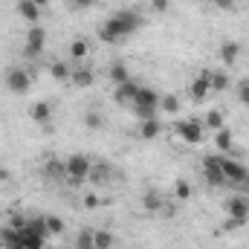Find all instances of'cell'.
<instances>
[{
	"label": "cell",
	"instance_id": "cell-8",
	"mask_svg": "<svg viewBox=\"0 0 249 249\" xmlns=\"http://www.w3.org/2000/svg\"><path fill=\"white\" fill-rule=\"evenodd\" d=\"M44 44H47V32L41 26H32L26 32V55H41L44 53Z\"/></svg>",
	"mask_w": 249,
	"mask_h": 249
},
{
	"label": "cell",
	"instance_id": "cell-32",
	"mask_svg": "<svg viewBox=\"0 0 249 249\" xmlns=\"http://www.w3.org/2000/svg\"><path fill=\"white\" fill-rule=\"evenodd\" d=\"M107 171H110L107 165H96V168L90 171V180H93V183H107V177H110Z\"/></svg>",
	"mask_w": 249,
	"mask_h": 249
},
{
	"label": "cell",
	"instance_id": "cell-17",
	"mask_svg": "<svg viewBox=\"0 0 249 249\" xmlns=\"http://www.w3.org/2000/svg\"><path fill=\"white\" fill-rule=\"evenodd\" d=\"M0 244L6 249H20V229H6V232H0Z\"/></svg>",
	"mask_w": 249,
	"mask_h": 249
},
{
	"label": "cell",
	"instance_id": "cell-7",
	"mask_svg": "<svg viewBox=\"0 0 249 249\" xmlns=\"http://www.w3.org/2000/svg\"><path fill=\"white\" fill-rule=\"evenodd\" d=\"M203 177H206L209 186H223V183H226L223 168H220V157H217V154H212V157L203 160Z\"/></svg>",
	"mask_w": 249,
	"mask_h": 249
},
{
	"label": "cell",
	"instance_id": "cell-39",
	"mask_svg": "<svg viewBox=\"0 0 249 249\" xmlns=\"http://www.w3.org/2000/svg\"><path fill=\"white\" fill-rule=\"evenodd\" d=\"M3 180H9V171H6V168H0V183H3Z\"/></svg>",
	"mask_w": 249,
	"mask_h": 249
},
{
	"label": "cell",
	"instance_id": "cell-21",
	"mask_svg": "<svg viewBox=\"0 0 249 249\" xmlns=\"http://www.w3.org/2000/svg\"><path fill=\"white\" fill-rule=\"evenodd\" d=\"M70 81H72L75 87H90V84H93V72H90V70H72Z\"/></svg>",
	"mask_w": 249,
	"mask_h": 249
},
{
	"label": "cell",
	"instance_id": "cell-28",
	"mask_svg": "<svg viewBox=\"0 0 249 249\" xmlns=\"http://www.w3.org/2000/svg\"><path fill=\"white\" fill-rule=\"evenodd\" d=\"M50 72H53V78H58V81H67V78L72 75V70H70L64 61H55L53 67H50Z\"/></svg>",
	"mask_w": 249,
	"mask_h": 249
},
{
	"label": "cell",
	"instance_id": "cell-26",
	"mask_svg": "<svg viewBox=\"0 0 249 249\" xmlns=\"http://www.w3.org/2000/svg\"><path fill=\"white\" fill-rule=\"evenodd\" d=\"M87 50H90V47H87V41H81V38H78V41H72V44H70V55H72V61H81V58L87 55Z\"/></svg>",
	"mask_w": 249,
	"mask_h": 249
},
{
	"label": "cell",
	"instance_id": "cell-36",
	"mask_svg": "<svg viewBox=\"0 0 249 249\" xmlns=\"http://www.w3.org/2000/svg\"><path fill=\"white\" fill-rule=\"evenodd\" d=\"M99 203H102V200H99L96 194H87V197H84V206H87V209H96Z\"/></svg>",
	"mask_w": 249,
	"mask_h": 249
},
{
	"label": "cell",
	"instance_id": "cell-34",
	"mask_svg": "<svg viewBox=\"0 0 249 249\" xmlns=\"http://www.w3.org/2000/svg\"><path fill=\"white\" fill-rule=\"evenodd\" d=\"M238 96H241V102H244V105L249 107V81H244V84H241V90H238Z\"/></svg>",
	"mask_w": 249,
	"mask_h": 249
},
{
	"label": "cell",
	"instance_id": "cell-13",
	"mask_svg": "<svg viewBox=\"0 0 249 249\" xmlns=\"http://www.w3.org/2000/svg\"><path fill=\"white\" fill-rule=\"evenodd\" d=\"M217 55H220V61L226 64V67H232V64L238 61V55H241V44L238 41H226V44H220Z\"/></svg>",
	"mask_w": 249,
	"mask_h": 249
},
{
	"label": "cell",
	"instance_id": "cell-25",
	"mask_svg": "<svg viewBox=\"0 0 249 249\" xmlns=\"http://www.w3.org/2000/svg\"><path fill=\"white\" fill-rule=\"evenodd\" d=\"M44 171H47V177H67V171H64V162L61 160H50L47 165H44Z\"/></svg>",
	"mask_w": 249,
	"mask_h": 249
},
{
	"label": "cell",
	"instance_id": "cell-10",
	"mask_svg": "<svg viewBox=\"0 0 249 249\" xmlns=\"http://www.w3.org/2000/svg\"><path fill=\"white\" fill-rule=\"evenodd\" d=\"M29 116H32L35 124L50 127V122H53V105H50V102H35V105L29 107Z\"/></svg>",
	"mask_w": 249,
	"mask_h": 249
},
{
	"label": "cell",
	"instance_id": "cell-2",
	"mask_svg": "<svg viewBox=\"0 0 249 249\" xmlns=\"http://www.w3.org/2000/svg\"><path fill=\"white\" fill-rule=\"evenodd\" d=\"M160 93L157 90H151V87H139V93H136V99H133V107H136V116L139 119H154V113H157V107H160Z\"/></svg>",
	"mask_w": 249,
	"mask_h": 249
},
{
	"label": "cell",
	"instance_id": "cell-9",
	"mask_svg": "<svg viewBox=\"0 0 249 249\" xmlns=\"http://www.w3.org/2000/svg\"><path fill=\"white\" fill-rule=\"evenodd\" d=\"M177 133H180V139H183V142L197 145V142L203 139V122H180V124H177Z\"/></svg>",
	"mask_w": 249,
	"mask_h": 249
},
{
	"label": "cell",
	"instance_id": "cell-40",
	"mask_svg": "<svg viewBox=\"0 0 249 249\" xmlns=\"http://www.w3.org/2000/svg\"><path fill=\"white\" fill-rule=\"evenodd\" d=\"M47 3H50V0H35V6H38V9H44Z\"/></svg>",
	"mask_w": 249,
	"mask_h": 249
},
{
	"label": "cell",
	"instance_id": "cell-11",
	"mask_svg": "<svg viewBox=\"0 0 249 249\" xmlns=\"http://www.w3.org/2000/svg\"><path fill=\"white\" fill-rule=\"evenodd\" d=\"M44 244H47V235H41L29 226L20 229V249H44Z\"/></svg>",
	"mask_w": 249,
	"mask_h": 249
},
{
	"label": "cell",
	"instance_id": "cell-6",
	"mask_svg": "<svg viewBox=\"0 0 249 249\" xmlns=\"http://www.w3.org/2000/svg\"><path fill=\"white\" fill-rule=\"evenodd\" d=\"M226 212H229V217H232V220H229V226H238V223L244 226V223L249 220V197L235 194V197L226 203Z\"/></svg>",
	"mask_w": 249,
	"mask_h": 249
},
{
	"label": "cell",
	"instance_id": "cell-5",
	"mask_svg": "<svg viewBox=\"0 0 249 249\" xmlns=\"http://www.w3.org/2000/svg\"><path fill=\"white\" fill-rule=\"evenodd\" d=\"M6 87H9V93L23 96V93L32 87V78H29V72H26V70L12 67V70H6Z\"/></svg>",
	"mask_w": 249,
	"mask_h": 249
},
{
	"label": "cell",
	"instance_id": "cell-16",
	"mask_svg": "<svg viewBox=\"0 0 249 249\" xmlns=\"http://www.w3.org/2000/svg\"><path fill=\"white\" fill-rule=\"evenodd\" d=\"M113 232H107V229H99V232H93V249H110L113 247Z\"/></svg>",
	"mask_w": 249,
	"mask_h": 249
},
{
	"label": "cell",
	"instance_id": "cell-1",
	"mask_svg": "<svg viewBox=\"0 0 249 249\" xmlns=\"http://www.w3.org/2000/svg\"><path fill=\"white\" fill-rule=\"evenodd\" d=\"M142 26V15L136 9H119L116 15H110L102 26H99V38L105 44H119L127 35H133Z\"/></svg>",
	"mask_w": 249,
	"mask_h": 249
},
{
	"label": "cell",
	"instance_id": "cell-37",
	"mask_svg": "<svg viewBox=\"0 0 249 249\" xmlns=\"http://www.w3.org/2000/svg\"><path fill=\"white\" fill-rule=\"evenodd\" d=\"M168 9V0H154V12H165Z\"/></svg>",
	"mask_w": 249,
	"mask_h": 249
},
{
	"label": "cell",
	"instance_id": "cell-35",
	"mask_svg": "<svg viewBox=\"0 0 249 249\" xmlns=\"http://www.w3.org/2000/svg\"><path fill=\"white\" fill-rule=\"evenodd\" d=\"M214 6L223 9V12H232V9H235V0H214Z\"/></svg>",
	"mask_w": 249,
	"mask_h": 249
},
{
	"label": "cell",
	"instance_id": "cell-18",
	"mask_svg": "<svg viewBox=\"0 0 249 249\" xmlns=\"http://www.w3.org/2000/svg\"><path fill=\"white\" fill-rule=\"evenodd\" d=\"M139 136H142V139H157V136H160V122H157V119H142Z\"/></svg>",
	"mask_w": 249,
	"mask_h": 249
},
{
	"label": "cell",
	"instance_id": "cell-24",
	"mask_svg": "<svg viewBox=\"0 0 249 249\" xmlns=\"http://www.w3.org/2000/svg\"><path fill=\"white\" fill-rule=\"evenodd\" d=\"M203 127L220 130V127H223V113H220V110H209V113H206V119H203Z\"/></svg>",
	"mask_w": 249,
	"mask_h": 249
},
{
	"label": "cell",
	"instance_id": "cell-27",
	"mask_svg": "<svg viewBox=\"0 0 249 249\" xmlns=\"http://www.w3.org/2000/svg\"><path fill=\"white\" fill-rule=\"evenodd\" d=\"M84 124H87L90 130H102V127H105V116H102L99 110H90V113L84 116Z\"/></svg>",
	"mask_w": 249,
	"mask_h": 249
},
{
	"label": "cell",
	"instance_id": "cell-4",
	"mask_svg": "<svg viewBox=\"0 0 249 249\" xmlns=\"http://www.w3.org/2000/svg\"><path fill=\"white\" fill-rule=\"evenodd\" d=\"M220 168H223L226 183H232V186L247 183L249 171H247V165H244V162H238V160H232V157H220Z\"/></svg>",
	"mask_w": 249,
	"mask_h": 249
},
{
	"label": "cell",
	"instance_id": "cell-20",
	"mask_svg": "<svg viewBox=\"0 0 249 249\" xmlns=\"http://www.w3.org/2000/svg\"><path fill=\"white\" fill-rule=\"evenodd\" d=\"M110 78H113V84H122V81L130 78V72H127L124 61H113V64H110Z\"/></svg>",
	"mask_w": 249,
	"mask_h": 249
},
{
	"label": "cell",
	"instance_id": "cell-31",
	"mask_svg": "<svg viewBox=\"0 0 249 249\" xmlns=\"http://www.w3.org/2000/svg\"><path fill=\"white\" fill-rule=\"evenodd\" d=\"M160 107L165 113H177L180 110V102H177V96H165V99H160Z\"/></svg>",
	"mask_w": 249,
	"mask_h": 249
},
{
	"label": "cell",
	"instance_id": "cell-22",
	"mask_svg": "<svg viewBox=\"0 0 249 249\" xmlns=\"http://www.w3.org/2000/svg\"><path fill=\"white\" fill-rule=\"evenodd\" d=\"M44 226H47V235H61L64 232V220L55 214H44Z\"/></svg>",
	"mask_w": 249,
	"mask_h": 249
},
{
	"label": "cell",
	"instance_id": "cell-33",
	"mask_svg": "<svg viewBox=\"0 0 249 249\" xmlns=\"http://www.w3.org/2000/svg\"><path fill=\"white\" fill-rule=\"evenodd\" d=\"M174 194H177V200H188V197H191V186H188L186 180H177V186H174Z\"/></svg>",
	"mask_w": 249,
	"mask_h": 249
},
{
	"label": "cell",
	"instance_id": "cell-12",
	"mask_svg": "<svg viewBox=\"0 0 249 249\" xmlns=\"http://www.w3.org/2000/svg\"><path fill=\"white\" fill-rule=\"evenodd\" d=\"M209 75H212V72H200V75L194 78V84H191V99H194V102H203V99L209 96V90H212Z\"/></svg>",
	"mask_w": 249,
	"mask_h": 249
},
{
	"label": "cell",
	"instance_id": "cell-29",
	"mask_svg": "<svg viewBox=\"0 0 249 249\" xmlns=\"http://www.w3.org/2000/svg\"><path fill=\"white\" fill-rule=\"evenodd\" d=\"M209 84H212V90H226L229 87V75L226 72H212L209 75Z\"/></svg>",
	"mask_w": 249,
	"mask_h": 249
},
{
	"label": "cell",
	"instance_id": "cell-19",
	"mask_svg": "<svg viewBox=\"0 0 249 249\" xmlns=\"http://www.w3.org/2000/svg\"><path fill=\"white\" fill-rule=\"evenodd\" d=\"M214 148H217V151H232V133H229L226 127L214 130Z\"/></svg>",
	"mask_w": 249,
	"mask_h": 249
},
{
	"label": "cell",
	"instance_id": "cell-38",
	"mask_svg": "<svg viewBox=\"0 0 249 249\" xmlns=\"http://www.w3.org/2000/svg\"><path fill=\"white\" fill-rule=\"evenodd\" d=\"M96 6V0H75V9H90Z\"/></svg>",
	"mask_w": 249,
	"mask_h": 249
},
{
	"label": "cell",
	"instance_id": "cell-14",
	"mask_svg": "<svg viewBox=\"0 0 249 249\" xmlns=\"http://www.w3.org/2000/svg\"><path fill=\"white\" fill-rule=\"evenodd\" d=\"M18 15L35 26V23H38V18H41V9L35 6V0H18Z\"/></svg>",
	"mask_w": 249,
	"mask_h": 249
},
{
	"label": "cell",
	"instance_id": "cell-23",
	"mask_svg": "<svg viewBox=\"0 0 249 249\" xmlns=\"http://www.w3.org/2000/svg\"><path fill=\"white\" fill-rule=\"evenodd\" d=\"M142 206H145L148 212H160V209H162V197H160L157 191H148V194L142 197Z\"/></svg>",
	"mask_w": 249,
	"mask_h": 249
},
{
	"label": "cell",
	"instance_id": "cell-15",
	"mask_svg": "<svg viewBox=\"0 0 249 249\" xmlns=\"http://www.w3.org/2000/svg\"><path fill=\"white\" fill-rule=\"evenodd\" d=\"M136 93H139V84H133L130 78L122 81V84H116V102H119V105H124V102H130V105H133Z\"/></svg>",
	"mask_w": 249,
	"mask_h": 249
},
{
	"label": "cell",
	"instance_id": "cell-3",
	"mask_svg": "<svg viewBox=\"0 0 249 249\" xmlns=\"http://www.w3.org/2000/svg\"><path fill=\"white\" fill-rule=\"evenodd\" d=\"M64 171H67V177H70L72 183H78V180H87V177H90L93 162H90L84 154H72V157L64 160Z\"/></svg>",
	"mask_w": 249,
	"mask_h": 249
},
{
	"label": "cell",
	"instance_id": "cell-30",
	"mask_svg": "<svg viewBox=\"0 0 249 249\" xmlns=\"http://www.w3.org/2000/svg\"><path fill=\"white\" fill-rule=\"evenodd\" d=\"M75 249H93V232H90V229L78 232V238H75Z\"/></svg>",
	"mask_w": 249,
	"mask_h": 249
}]
</instances>
